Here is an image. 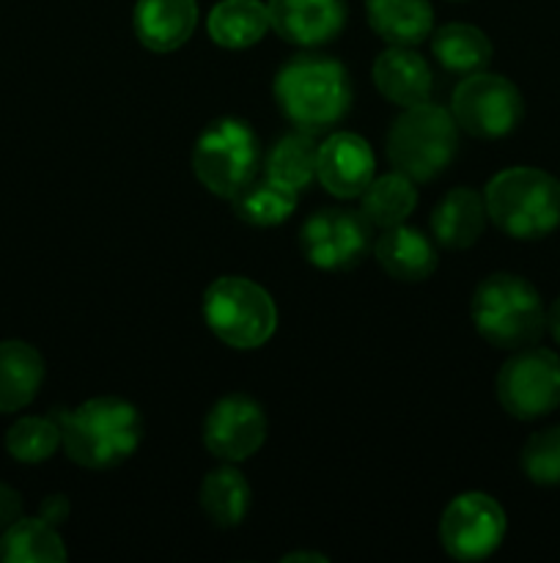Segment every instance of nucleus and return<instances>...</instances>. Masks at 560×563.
<instances>
[{
    "mask_svg": "<svg viewBox=\"0 0 560 563\" xmlns=\"http://www.w3.org/2000/svg\"><path fill=\"white\" fill-rule=\"evenodd\" d=\"M58 445L60 427L53 416L20 418V421L5 432V451H9L16 462H25V465L47 462L49 456L58 451Z\"/></svg>",
    "mask_w": 560,
    "mask_h": 563,
    "instance_id": "28",
    "label": "nucleus"
},
{
    "mask_svg": "<svg viewBox=\"0 0 560 563\" xmlns=\"http://www.w3.org/2000/svg\"><path fill=\"white\" fill-rule=\"evenodd\" d=\"M373 170L371 146L355 132H335L318 146L316 179L335 198H360L373 181Z\"/></svg>",
    "mask_w": 560,
    "mask_h": 563,
    "instance_id": "13",
    "label": "nucleus"
},
{
    "mask_svg": "<svg viewBox=\"0 0 560 563\" xmlns=\"http://www.w3.org/2000/svg\"><path fill=\"white\" fill-rule=\"evenodd\" d=\"M316 157L318 143L313 141V132L296 130L275 141L267 154V176L300 192L302 187L316 179Z\"/></svg>",
    "mask_w": 560,
    "mask_h": 563,
    "instance_id": "26",
    "label": "nucleus"
},
{
    "mask_svg": "<svg viewBox=\"0 0 560 563\" xmlns=\"http://www.w3.org/2000/svg\"><path fill=\"white\" fill-rule=\"evenodd\" d=\"M486 214L514 240H541L560 229V181L530 165L500 170L483 190Z\"/></svg>",
    "mask_w": 560,
    "mask_h": 563,
    "instance_id": "3",
    "label": "nucleus"
},
{
    "mask_svg": "<svg viewBox=\"0 0 560 563\" xmlns=\"http://www.w3.org/2000/svg\"><path fill=\"white\" fill-rule=\"evenodd\" d=\"M486 203L472 187H456L445 192L432 212V234L448 251H467L481 240L486 229Z\"/></svg>",
    "mask_w": 560,
    "mask_h": 563,
    "instance_id": "18",
    "label": "nucleus"
},
{
    "mask_svg": "<svg viewBox=\"0 0 560 563\" xmlns=\"http://www.w3.org/2000/svg\"><path fill=\"white\" fill-rule=\"evenodd\" d=\"M470 317L478 335L497 350H525L547 330V311L536 286L511 273H494L478 284Z\"/></svg>",
    "mask_w": 560,
    "mask_h": 563,
    "instance_id": "4",
    "label": "nucleus"
},
{
    "mask_svg": "<svg viewBox=\"0 0 560 563\" xmlns=\"http://www.w3.org/2000/svg\"><path fill=\"white\" fill-rule=\"evenodd\" d=\"M360 198V212L366 214L373 229H390V225L404 223L412 209L417 207L415 181L401 174V170L373 179Z\"/></svg>",
    "mask_w": 560,
    "mask_h": 563,
    "instance_id": "24",
    "label": "nucleus"
},
{
    "mask_svg": "<svg viewBox=\"0 0 560 563\" xmlns=\"http://www.w3.org/2000/svg\"><path fill=\"white\" fill-rule=\"evenodd\" d=\"M497 399L519 421L549 416L560 405V357L544 346L516 350L497 374Z\"/></svg>",
    "mask_w": 560,
    "mask_h": 563,
    "instance_id": "9",
    "label": "nucleus"
},
{
    "mask_svg": "<svg viewBox=\"0 0 560 563\" xmlns=\"http://www.w3.org/2000/svg\"><path fill=\"white\" fill-rule=\"evenodd\" d=\"M432 53L445 71L475 75L492 64V42L486 33L467 22L443 25L432 38Z\"/></svg>",
    "mask_w": 560,
    "mask_h": 563,
    "instance_id": "22",
    "label": "nucleus"
},
{
    "mask_svg": "<svg viewBox=\"0 0 560 563\" xmlns=\"http://www.w3.org/2000/svg\"><path fill=\"white\" fill-rule=\"evenodd\" d=\"M3 563H60L66 561L64 539L42 517H20L0 537Z\"/></svg>",
    "mask_w": 560,
    "mask_h": 563,
    "instance_id": "23",
    "label": "nucleus"
},
{
    "mask_svg": "<svg viewBox=\"0 0 560 563\" xmlns=\"http://www.w3.org/2000/svg\"><path fill=\"white\" fill-rule=\"evenodd\" d=\"M269 22L296 47H318L344 31L346 0H269Z\"/></svg>",
    "mask_w": 560,
    "mask_h": 563,
    "instance_id": "14",
    "label": "nucleus"
},
{
    "mask_svg": "<svg viewBox=\"0 0 560 563\" xmlns=\"http://www.w3.org/2000/svg\"><path fill=\"white\" fill-rule=\"evenodd\" d=\"M203 515L217 528H234L250 509V487L236 467L225 465L209 473L201 484Z\"/></svg>",
    "mask_w": 560,
    "mask_h": 563,
    "instance_id": "25",
    "label": "nucleus"
},
{
    "mask_svg": "<svg viewBox=\"0 0 560 563\" xmlns=\"http://www.w3.org/2000/svg\"><path fill=\"white\" fill-rule=\"evenodd\" d=\"M285 563H294V561H316V563H327V555L322 553H289L283 559Z\"/></svg>",
    "mask_w": 560,
    "mask_h": 563,
    "instance_id": "33",
    "label": "nucleus"
},
{
    "mask_svg": "<svg viewBox=\"0 0 560 563\" xmlns=\"http://www.w3.org/2000/svg\"><path fill=\"white\" fill-rule=\"evenodd\" d=\"M547 330L552 333V339L560 344V297L552 302V308L547 311Z\"/></svg>",
    "mask_w": 560,
    "mask_h": 563,
    "instance_id": "32",
    "label": "nucleus"
},
{
    "mask_svg": "<svg viewBox=\"0 0 560 563\" xmlns=\"http://www.w3.org/2000/svg\"><path fill=\"white\" fill-rule=\"evenodd\" d=\"M206 27L212 42L220 47L245 49L261 42L272 22H269L267 3L261 0H220L209 11Z\"/></svg>",
    "mask_w": 560,
    "mask_h": 563,
    "instance_id": "21",
    "label": "nucleus"
},
{
    "mask_svg": "<svg viewBox=\"0 0 560 563\" xmlns=\"http://www.w3.org/2000/svg\"><path fill=\"white\" fill-rule=\"evenodd\" d=\"M267 440V416L261 405L245 394L223 396L209 410L203 423V443L209 454L225 462H242L256 454Z\"/></svg>",
    "mask_w": 560,
    "mask_h": 563,
    "instance_id": "12",
    "label": "nucleus"
},
{
    "mask_svg": "<svg viewBox=\"0 0 560 563\" xmlns=\"http://www.w3.org/2000/svg\"><path fill=\"white\" fill-rule=\"evenodd\" d=\"M373 225L355 209H318L305 220L300 245L307 262L327 273L357 267L373 247Z\"/></svg>",
    "mask_w": 560,
    "mask_h": 563,
    "instance_id": "10",
    "label": "nucleus"
},
{
    "mask_svg": "<svg viewBox=\"0 0 560 563\" xmlns=\"http://www.w3.org/2000/svg\"><path fill=\"white\" fill-rule=\"evenodd\" d=\"M522 471L533 484L558 487L560 484V427L541 429L522 449Z\"/></svg>",
    "mask_w": 560,
    "mask_h": 563,
    "instance_id": "29",
    "label": "nucleus"
},
{
    "mask_svg": "<svg viewBox=\"0 0 560 563\" xmlns=\"http://www.w3.org/2000/svg\"><path fill=\"white\" fill-rule=\"evenodd\" d=\"M450 113L467 135L497 141L519 126L522 115H525V99L508 77L489 75L483 69L467 75L456 86Z\"/></svg>",
    "mask_w": 560,
    "mask_h": 563,
    "instance_id": "8",
    "label": "nucleus"
},
{
    "mask_svg": "<svg viewBox=\"0 0 560 563\" xmlns=\"http://www.w3.org/2000/svg\"><path fill=\"white\" fill-rule=\"evenodd\" d=\"M275 99L300 130H329L351 108L349 71L327 55H296L275 75Z\"/></svg>",
    "mask_w": 560,
    "mask_h": 563,
    "instance_id": "2",
    "label": "nucleus"
},
{
    "mask_svg": "<svg viewBox=\"0 0 560 563\" xmlns=\"http://www.w3.org/2000/svg\"><path fill=\"white\" fill-rule=\"evenodd\" d=\"M373 256L390 278L404 284L426 280L437 269V251L432 240L421 229H410L404 223L382 229L373 242Z\"/></svg>",
    "mask_w": 560,
    "mask_h": 563,
    "instance_id": "17",
    "label": "nucleus"
},
{
    "mask_svg": "<svg viewBox=\"0 0 560 563\" xmlns=\"http://www.w3.org/2000/svg\"><path fill=\"white\" fill-rule=\"evenodd\" d=\"M258 137L253 126L242 119L212 121L198 135L192 148V170L209 192L220 198H236L256 179Z\"/></svg>",
    "mask_w": 560,
    "mask_h": 563,
    "instance_id": "7",
    "label": "nucleus"
},
{
    "mask_svg": "<svg viewBox=\"0 0 560 563\" xmlns=\"http://www.w3.org/2000/svg\"><path fill=\"white\" fill-rule=\"evenodd\" d=\"M69 500H66V495H47V498L42 500V506H38V517H42L44 522H49V526H64L66 520H69Z\"/></svg>",
    "mask_w": 560,
    "mask_h": 563,
    "instance_id": "30",
    "label": "nucleus"
},
{
    "mask_svg": "<svg viewBox=\"0 0 560 563\" xmlns=\"http://www.w3.org/2000/svg\"><path fill=\"white\" fill-rule=\"evenodd\" d=\"M66 456L88 471H104L130 460L141 445L143 423L135 407L115 396H97L77 410H53Z\"/></svg>",
    "mask_w": 560,
    "mask_h": 563,
    "instance_id": "1",
    "label": "nucleus"
},
{
    "mask_svg": "<svg viewBox=\"0 0 560 563\" xmlns=\"http://www.w3.org/2000/svg\"><path fill=\"white\" fill-rule=\"evenodd\" d=\"M203 319L223 344L234 350H256L272 339L278 308L267 289L239 275H225L203 295Z\"/></svg>",
    "mask_w": 560,
    "mask_h": 563,
    "instance_id": "6",
    "label": "nucleus"
},
{
    "mask_svg": "<svg viewBox=\"0 0 560 563\" xmlns=\"http://www.w3.org/2000/svg\"><path fill=\"white\" fill-rule=\"evenodd\" d=\"M368 25L390 47H415L432 36L434 11L428 0H366Z\"/></svg>",
    "mask_w": 560,
    "mask_h": 563,
    "instance_id": "19",
    "label": "nucleus"
},
{
    "mask_svg": "<svg viewBox=\"0 0 560 563\" xmlns=\"http://www.w3.org/2000/svg\"><path fill=\"white\" fill-rule=\"evenodd\" d=\"M459 152V124L453 113L434 102L404 108L388 132V157L412 181H432Z\"/></svg>",
    "mask_w": 560,
    "mask_h": 563,
    "instance_id": "5",
    "label": "nucleus"
},
{
    "mask_svg": "<svg viewBox=\"0 0 560 563\" xmlns=\"http://www.w3.org/2000/svg\"><path fill=\"white\" fill-rule=\"evenodd\" d=\"M505 511L492 495L464 493L448 504L439 520V539L450 559L483 561L503 544Z\"/></svg>",
    "mask_w": 560,
    "mask_h": 563,
    "instance_id": "11",
    "label": "nucleus"
},
{
    "mask_svg": "<svg viewBox=\"0 0 560 563\" xmlns=\"http://www.w3.org/2000/svg\"><path fill=\"white\" fill-rule=\"evenodd\" d=\"M373 82L388 102L399 108L428 102L434 88L432 66L412 47H388L373 60Z\"/></svg>",
    "mask_w": 560,
    "mask_h": 563,
    "instance_id": "16",
    "label": "nucleus"
},
{
    "mask_svg": "<svg viewBox=\"0 0 560 563\" xmlns=\"http://www.w3.org/2000/svg\"><path fill=\"white\" fill-rule=\"evenodd\" d=\"M231 201H234V214L242 223L269 229V225H280L291 218V212L296 209V190L267 176V179H253Z\"/></svg>",
    "mask_w": 560,
    "mask_h": 563,
    "instance_id": "27",
    "label": "nucleus"
},
{
    "mask_svg": "<svg viewBox=\"0 0 560 563\" xmlns=\"http://www.w3.org/2000/svg\"><path fill=\"white\" fill-rule=\"evenodd\" d=\"M135 36L154 53H173L198 25L195 0H137L132 14Z\"/></svg>",
    "mask_w": 560,
    "mask_h": 563,
    "instance_id": "15",
    "label": "nucleus"
},
{
    "mask_svg": "<svg viewBox=\"0 0 560 563\" xmlns=\"http://www.w3.org/2000/svg\"><path fill=\"white\" fill-rule=\"evenodd\" d=\"M44 357L25 341H0V412H16L36 399Z\"/></svg>",
    "mask_w": 560,
    "mask_h": 563,
    "instance_id": "20",
    "label": "nucleus"
},
{
    "mask_svg": "<svg viewBox=\"0 0 560 563\" xmlns=\"http://www.w3.org/2000/svg\"><path fill=\"white\" fill-rule=\"evenodd\" d=\"M22 517V498L16 489L0 484V531L16 522Z\"/></svg>",
    "mask_w": 560,
    "mask_h": 563,
    "instance_id": "31",
    "label": "nucleus"
}]
</instances>
